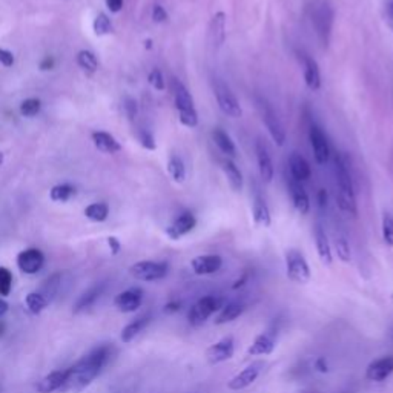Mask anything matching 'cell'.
Here are the masks:
<instances>
[{"label":"cell","mask_w":393,"mask_h":393,"mask_svg":"<svg viewBox=\"0 0 393 393\" xmlns=\"http://www.w3.org/2000/svg\"><path fill=\"white\" fill-rule=\"evenodd\" d=\"M77 63L83 71L86 72H95L98 70V60L94 52L83 49L77 54Z\"/></svg>","instance_id":"35"},{"label":"cell","mask_w":393,"mask_h":393,"mask_svg":"<svg viewBox=\"0 0 393 393\" xmlns=\"http://www.w3.org/2000/svg\"><path fill=\"white\" fill-rule=\"evenodd\" d=\"M309 140H311L315 162L318 164H326L330 157V146L326 134L323 132L318 125L311 126V130H309Z\"/></svg>","instance_id":"11"},{"label":"cell","mask_w":393,"mask_h":393,"mask_svg":"<svg viewBox=\"0 0 393 393\" xmlns=\"http://www.w3.org/2000/svg\"><path fill=\"white\" fill-rule=\"evenodd\" d=\"M93 141H94L95 148L98 151H102V153L116 154L118 153V151H122V145H120L118 140L114 137V135H111L108 132H103V131L93 132Z\"/></svg>","instance_id":"24"},{"label":"cell","mask_w":393,"mask_h":393,"mask_svg":"<svg viewBox=\"0 0 393 393\" xmlns=\"http://www.w3.org/2000/svg\"><path fill=\"white\" fill-rule=\"evenodd\" d=\"M139 140H140V143H141V146L146 148L148 151H154V149L157 148L155 140H154V137H153V134H151V132L146 131V130L139 131Z\"/></svg>","instance_id":"44"},{"label":"cell","mask_w":393,"mask_h":393,"mask_svg":"<svg viewBox=\"0 0 393 393\" xmlns=\"http://www.w3.org/2000/svg\"><path fill=\"white\" fill-rule=\"evenodd\" d=\"M59 287H60V274H54L51 275L47 282H45L40 287V291H37L39 293H42L45 298H47L49 303L52 301V298L56 297V293L59 292Z\"/></svg>","instance_id":"37"},{"label":"cell","mask_w":393,"mask_h":393,"mask_svg":"<svg viewBox=\"0 0 393 393\" xmlns=\"http://www.w3.org/2000/svg\"><path fill=\"white\" fill-rule=\"evenodd\" d=\"M236 353V343L232 337H224L218 339L217 343L210 344L206 349V360L209 364H222L224 361H229Z\"/></svg>","instance_id":"10"},{"label":"cell","mask_w":393,"mask_h":393,"mask_svg":"<svg viewBox=\"0 0 393 393\" xmlns=\"http://www.w3.org/2000/svg\"><path fill=\"white\" fill-rule=\"evenodd\" d=\"M3 330H5V324H3V323H0V337L3 335Z\"/></svg>","instance_id":"56"},{"label":"cell","mask_w":393,"mask_h":393,"mask_svg":"<svg viewBox=\"0 0 393 393\" xmlns=\"http://www.w3.org/2000/svg\"><path fill=\"white\" fill-rule=\"evenodd\" d=\"M218 311V301L214 297H203L189 309L187 320L194 328H199L205 324L210 316Z\"/></svg>","instance_id":"9"},{"label":"cell","mask_w":393,"mask_h":393,"mask_svg":"<svg viewBox=\"0 0 393 393\" xmlns=\"http://www.w3.org/2000/svg\"><path fill=\"white\" fill-rule=\"evenodd\" d=\"M153 19H154V22H157V24H162V22L168 20V13L164 11L163 6L155 5L154 10H153Z\"/></svg>","instance_id":"46"},{"label":"cell","mask_w":393,"mask_h":393,"mask_svg":"<svg viewBox=\"0 0 393 393\" xmlns=\"http://www.w3.org/2000/svg\"><path fill=\"white\" fill-rule=\"evenodd\" d=\"M85 215L89 218V220L102 223L108 218L109 215V206L107 203H93L85 209Z\"/></svg>","instance_id":"33"},{"label":"cell","mask_w":393,"mask_h":393,"mask_svg":"<svg viewBox=\"0 0 393 393\" xmlns=\"http://www.w3.org/2000/svg\"><path fill=\"white\" fill-rule=\"evenodd\" d=\"M42 102L39 98H26L20 105V114L24 117H34L40 112Z\"/></svg>","instance_id":"39"},{"label":"cell","mask_w":393,"mask_h":393,"mask_svg":"<svg viewBox=\"0 0 393 393\" xmlns=\"http://www.w3.org/2000/svg\"><path fill=\"white\" fill-rule=\"evenodd\" d=\"M112 31L111 19L105 13H100L94 20V33L95 36H105Z\"/></svg>","instance_id":"40"},{"label":"cell","mask_w":393,"mask_h":393,"mask_svg":"<svg viewBox=\"0 0 393 393\" xmlns=\"http://www.w3.org/2000/svg\"><path fill=\"white\" fill-rule=\"evenodd\" d=\"M334 245H335V251H337L338 259L341 260L343 263H350L352 261V251H350V245H349V241H347V238L344 236H341V233H338V236L335 237Z\"/></svg>","instance_id":"36"},{"label":"cell","mask_w":393,"mask_h":393,"mask_svg":"<svg viewBox=\"0 0 393 393\" xmlns=\"http://www.w3.org/2000/svg\"><path fill=\"white\" fill-rule=\"evenodd\" d=\"M52 68H54V59H52V57H47L40 63V70L42 71H48V70H52Z\"/></svg>","instance_id":"51"},{"label":"cell","mask_w":393,"mask_h":393,"mask_svg":"<svg viewBox=\"0 0 393 393\" xmlns=\"http://www.w3.org/2000/svg\"><path fill=\"white\" fill-rule=\"evenodd\" d=\"M223 171H224L226 178H228L229 186L236 192H240L241 189H243V176H241L237 164L228 158V160L223 162Z\"/></svg>","instance_id":"30"},{"label":"cell","mask_w":393,"mask_h":393,"mask_svg":"<svg viewBox=\"0 0 393 393\" xmlns=\"http://www.w3.org/2000/svg\"><path fill=\"white\" fill-rule=\"evenodd\" d=\"M109 353L111 350L108 346H100L89 355H86L85 358L75 362L70 369H65V381L59 392L79 393L83 389H86L88 385L100 375L102 369L107 366Z\"/></svg>","instance_id":"1"},{"label":"cell","mask_w":393,"mask_h":393,"mask_svg":"<svg viewBox=\"0 0 393 393\" xmlns=\"http://www.w3.org/2000/svg\"><path fill=\"white\" fill-rule=\"evenodd\" d=\"M107 5L111 13H118L123 8V0H107Z\"/></svg>","instance_id":"49"},{"label":"cell","mask_w":393,"mask_h":393,"mask_svg":"<svg viewBox=\"0 0 393 393\" xmlns=\"http://www.w3.org/2000/svg\"><path fill=\"white\" fill-rule=\"evenodd\" d=\"M385 20L393 31V0H389V3L385 5Z\"/></svg>","instance_id":"48"},{"label":"cell","mask_w":393,"mask_h":393,"mask_svg":"<svg viewBox=\"0 0 393 393\" xmlns=\"http://www.w3.org/2000/svg\"><path fill=\"white\" fill-rule=\"evenodd\" d=\"M252 214H254V220L256 224L261 226V228H269L272 223L270 210H269V206L266 205V201H264L261 196H255Z\"/></svg>","instance_id":"27"},{"label":"cell","mask_w":393,"mask_h":393,"mask_svg":"<svg viewBox=\"0 0 393 393\" xmlns=\"http://www.w3.org/2000/svg\"><path fill=\"white\" fill-rule=\"evenodd\" d=\"M75 194V189L71 185H57L51 189L52 201H68Z\"/></svg>","instance_id":"38"},{"label":"cell","mask_w":393,"mask_h":393,"mask_svg":"<svg viewBox=\"0 0 393 393\" xmlns=\"http://www.w3.org/2000/svg\"><path fill=\"white\" fill-rule=\"evenodd\" d=\"M381 231H383L384 243L390 246V247H393V215H390L387 213L383 215Z\"/></svg>","instance_id":"41"},{"label":"cell","mask_w":393,"mask_h":393,"mask_svg":"<svg viewBox=\"0 0 393 393\" xmlns=\"http://www.w3.org/2000/svg\"><path fill=\"white\" fill-rule=\"evenodd\" d=\"M146 48H151V40H146Z\"/></svg>","instance_id":"58"},{"label":"cell","mask_w":393,"mask_h":393,"mask_svg":"<svg viewBox=\"0 0 393 393\" xmlns=\"http://www.w3.org/2000/svg\"><path fill=\"white\" fill-rule=\"evenodd\" d=\"M108 243H109V247H111V252L112 254H118L120 251V243H118V240L116 237H109L108 238Z\"/></svg>","instance_id":"50"},{"label":"cell","mask_w":393,"mask_h":393,"mask_svg":"<svg viewBox=\"0 0 393 393\" xmlns=\"http://www.w3.org/2000/svg\"><path fill=\"white\" fill-rule=\"evenodd\" d=\"M315 245L321 263L326 264V266H330L332 261H334V255H332V246L329 243L326 231H324L321 226H316L315 228Z\"/></svg>","instance_id":"21"},{"label":"cell","mask_w":393,"mask_h":393,"mask_svg":"<svg viewBox=\"0 0 393 393\" xmlns=\"http://www.w3.org/2000/svg\"><path fill=\"white\" fill-rule=\"evenodd\" d=\"M286 274L291 282L297 284H307L312 278L311 268L305 255L297 249H291L286 254Z\"/></svg>","instance_id":"5"},{"label":"cell","mask_w":393,"mask_h":393,"mask_svg":"<svg viewBox=\"0 0 393 393\" xmlns=\"http://www.w3.org/2000/svg\"><path fill=\"white\" fill-rule=\"evenodd\" d=\"M213 88H214V95L217 98L218 107H220V109L224 112V114L232 118L241 117L243 111H241L240 102H238L237 95L232 93V89L228 83L223 82L222 79H214Z\"/></svg>","instance_id":"7"},{"label":"cell","mask_w":393,"mask_h":393,"mask_svg":"<svg viewBox=\"0 0 393 393\" xmlns=\"http://www.w3.org/2000/svg\"><path fill=\"white\" fill-rule=\"evenodd\" d=\"M168 172L174 181H177V183H183L186 178V168H185L183 160H181V158L177 155H171L169 162H168Z\"/></svg>","instance_id":"32"},{"label":"cell","mask_w":393,"mask_h":393,"mask_svg":"<svg viewBox=\"0 0 393 393\" xmlns=\"http://www.w3.org/2000/svg\"><path fill=\"white\" fill-rule=\"evenodd\" d=\"M260 364H251L245 367L241 372H238L236 376H232L228 381V389L233 392L247 389L249 385H252L256 381V378L260 376Z\"/></svg>","instance_id":"17"},{"label":"cell","mask_w":393,"mask_h":393,"mask_svg":"<svg viewBox=\"0 0 393 393\" xmlns=\"http://www.w3.org/2000/svg\"><path fill=\"white\" fill-rule=\"evenodd\" d=\"M289 171L295 180H298L303 183V181L309 180L312 176V169H311V164L306 160V158L301 155L300 153H292L289 157Z\"/></svg>","instance_id":"20"},{"label":"cell","mask_w":393,"mask_h":393,"mask_svg":"<svg viewBox=\"0 0 393 393\" xmlns=\"http://www.w3.org/2000/svg\"><path fill=\"white\" fill-rule=\"evenodd\" d=\"M172 94L181 125H185L186 128H195L199 125V114H196L191 93L180 80L172 79Z\"/></svg>","instance_id":"3"},{"label":"cell","mask_w":393,"mask_h":393,"mask_svg":"<svg viewBox=\"0 0 393 393\" xmlns=\"http://www.w3.org/2000/svg\"><path fill=\"white\" fill-rule=\"evenodd\" d=\"M25 303H26L28 311L34 314V315H37V314H40L42 311L47 309V306L49 305V301L39 292H29L26 295V298H25Z\"/></svg>","instance_id":"31"},{"label":"cell","mask_w":393,"mask_h":393,"mask_svg":"<svg viewBox=\"0 0 393 393\" xmlns=\"http://www.w3.org/2000/svg\"><path fill=\"white\" fill-rule=\"evenodd\" d=\"M149 83L151 86L157 91H163L164 89V79H163V74L160 70H153L149 74Z\"/></svg>","instance_id":"43"},{"label":"cell","mask_w":393,"mask_h":393,"mask_svg":"<svg viewBox=\"0 0 393 393\" xmlns=\"http://www.w3.org/2000/svg\"><path fill=\"white\" fill-rule=\"evenodd\" d=\"M275 349V339L269 334H260L254 339V343L249 346L247 355L249 357H266Z\"/></svg>","instance_id":"22"},{"label":"cell","mask_w":393,"mask_h":393,"mask_svg":"<svg viewBox=\"0 0 393 393\" xmlns=\"http://www.w3.org/2000/svg\"><path fill=\"white\" fill-rule=\"evenodd\" d=\"M318 205L321 208H326L328 206V194L324 189H320V192H318Z\"/></svg>","instance_id":"52"},{"label":"cell","mask_w":393,"mask_h":393,"mask_svg":"<svg viewBox=\"0 0 393 393\" xmlns=\"http://www.w3.org/2000/svg\"><path fill=\"white\" fill-rule=\"evenodd\" d=\"M316 367H318L320 372H328V364H324V360L320 358L318 361H316Z\"/></svg>","instance_id":"55"},{"label":"cell","mask_w":393,"mask_h":393,"mask_svg":"<svg viewBox=\"0 0 393 393\" xmlns=\"http://www.w3.org/2000/svg\"><path fill=\"white\" fill-rule=\"evenodd\" d=\"M255 154H256V163H259V171L261 180L270 183L274 180V163H272V158L268 148L264 146L263 141H256L255 145Z\"/></svg>","instance_id":"19"},{"label":"cell","mask_w":393,"mask_h":393,"mask_svg":"<svg viewBox=\"0 0 393 393\" xmlns=\"http://www.w3.org/2000/svg\"><path fill=\"white\" fill-rule=\"evenodd\" d=\"M287 187H289V194L292 196L295 209H297L301 215H306L309 210H311V200H309V195L303 183L289 176L287 177Z\"/></svg>","instance_id":"16"},{"label":"cell","mask_w":393,"mask_h":393,"mask_svg":"<svg viewBox=\"0 0 393 393\" xmlns=\"http://www.w3.org/2000/svg\"><path fill=\"white\" fill-rule=\"evenodd\" d=\"M141 303H143V291L140 287H131V289L120 292L114 300L117 311L123 314H131L139 311Z\"/></svg>","instance_id":"13"},{"label":"cell","mask_w":393,"mask_h":393,"mask_svg":"<svg viewBox=\"0 0 393 393\" xmlns=\"http://www.w3.org/2000/svg\"><path fill=\"white\" fill-rule=\"evenodd\" d=\"M303 66H305V80L307 88L311 91H318L321 88V74L316 60L309 56H305Z\"/></svg>","instance_id":"23"},{"label":"cell","mask_w":393,"mask_h":393,"mask_svg":"<svg viewBox=\"0 0 393 393\" xmlns=\"http://www.w3.org/2000/svg\"><path fill=\"white\" fill-rule=\"evenodd\" d=\"M0 65L10 68L14 65V54L8 49L0 48Z\"/></svg>","instance_id":"45"},{"label":"cell","mask_w":393,"mask_h":393,"mask_svg":"<svg viewBox=\"0 0 393 393\" xmlns=\"http://www.w3.org/2000/svg\"><path fill=\"white\" fill-rule=\"evenodd\" d=\"M191 268L195 275H200V277L213 275L223 268V259L220 255H215V254L199 255V256H195V259H192Z\"/></svg>","instance_id":"15"},{"label":"cell","mask_w":393,"mask_h":393,"mask_svg":"<svg viewBox=\"0 0 393 393\" xmlns=\"http://www.w3.org/2000/svg\"><path fill=\"white\" fill-rule=\"evenodd\" d=\"M8 312V303H6V301H3L2 298H0V318H2V316Z\"/></svg>","instance_id":"54"},{"label":"cell","mask_w":393,"mask_h":393,"mask_svg":"<svg viewBox=\"0 0 393 393\" xmlns=\"http://www.w3.org/2000/svg\"><path fill=\"white\" fill-rule=\"evenodd\" d=\"M3 160H5V157H3V153H0V166H2V163H3Z\"/></svg>","instance_id":"57"},{"label":"cell","mask_w":393,"mask_h":393,"mask_svg":"<svg viewBox=\"0 0 393 393\" xmlns=\"http://www.w3.org/2000/svg\"><path fill=\"white\" fill-rule=\"evenodd\" d=\"M102 291H103L102 286H95V287H93V289L86 291V292L83 293L82 297L79 298L77 303H75V309H74V311H75V312H80V311H83V309L93 306V305L95 303V301L98 300V297H100Z\"/></svg>","instance_id":"34"},{"label":"cell","mask_w":393,"mask_h":393,"mask_svg":"<svg viewBox=\"0 0 393 393\" xmlns=\"http://www.w3.org/2000/svg\"><path fill=\"white\" fill-rule=\"evenodd\" d=\"M213 140L217 145V148L220 149L223 154H226L228 157L237 155L236 143H233L229 135L226 134L223 130H220V128H215V130L213 131Z\"/></svg>","instance_id":"28"},{"label":"cell","mask_w":393,"mask_h":393,"mask_svg":"<svg viewBox=\"0 0 393 393\" xmlns=\"http://www.w3.org/2000/svg\"><path fill=\"white\" fill-rule=\"evenodd\" d=\"M393 373V355H385L373 360L366 369V378L369 381L383 383Z\"/></svg>","instance_id":"14"},{"label":"cell","mask_w":393,"mask_h":393,"mask_svg":"<svg viewBox=\"0 0 393 393\" xmlns=\"http://www.w3.org/2000/svg\"><path fill=\"white\" fill-rule=\"evenodd\" d=\"M125 111H126L128 117L134 118L135 114H137V103H135V100H132V98H126V102H125Z\"/></svg>","instance_id":"47"},{"label":"cell","mask_w":393,"mask_h":393,"mask_svg":"<svg viewBox=\"0 0 393 393\" xmlns=\"http://www.w3.org/2000/svg\"><path fill=\"white\" fill-rule=\"evenodd\" d=\"M334 17H335V13L326 0H318V2H315L311 6L312 25L324 45L329 43L330 34H332V26H334Z\"/></svg>","instance_id":"4"},{"label":"cell","mask_w":393,"mask_h":393,"mask_svg":"<svg viewBox=\"0 0 393 393\" xmlns=\"http://www.w3.org/2000/svg\"><path fill=\"white\" fill-rule=\"evenodd\" d=\"M45 264V255L42 251L36 247L25 249L17 255V266L19 269L28 275H34L39 272Z\"/></svg>","instance_id":"12"},{"label":"cell","mask_w":393,"mask_h":393,"mask_svg":"<svg viewBox=\"0 0 393 393\" xmlns=\"http://www.w3.org/2000/svg\"><path fill=\"white\" fill-rule=\"evenodd\" d=\"M149 321H151V316L145 315V316H140V318L134 320L132 323L128 324V326L122 330V341L123 343H131L135 337L140 335L141 332L148 328Z\"/></svg>","instance_id":"29"},{"label":"cell","mask_w":393,"mask_h":393,"mask_svg":"<svg viewBox=\"0 0 393 393\" xmlns=\"http://www.w3.org/2000/svg\"><path fill=\"white\" fill-rule=\"evenodd\" d=\"M168 263L164 261H139L130 268V274L139 282L153 283L168 275Z\"/></svg>","instance_id":"8"},{"label":"cell","mask_w":393,"mask_h":393,"mask_svg":"<svg viewBox=\"0 0 393 393\" xmlns=\"http://www.w3.org/2000/svg\"><path fill=\"white\" fill-rule=\"evenodd\" d=\"M195 224H196L195 215L192 213H183L172 222L169 228L166 229V233H168L169 238L178 240L181 237L187 236V233L195 228Z\"/></svg>","instance_id":"18"},{"label":"cell","mask_w":393,"mask_h":393,"mask_svg":"<svg viewBox=\"0 0 393 393\" xmlns=\"http://www.w3.org/2000/svg\"><path fill=\"white\" fill-rule=\"evenodd\" d=\"M65 381V370H54L49 375L43 376L42 380L37 383L36 389L39 393H52L59 392Z\"/></svg>","instance_id":"25"},{"label":"cell","mask_w":393,"mask_h":393,"mask_svg":"<svg viewBox=\"0 0 393 393\" xmlns=\"http://www.w3.org/2000/svg\"><path fill=\"white\" fill-rule=\"evenodd\" d=\"M13 287V274L10 269L0 268V295L8 297Z\"/></svg>","instance_id":"42"},{"label":"cell","mask_w":393,"mask_h":393,"mask_svg":"<svg viewBox=\"0 0 393 393\" xmlns=\"http://www.w3.org/2000/svg\"><path fill=\"white\" fill-rule=\"evenodd\" d=\"M180 309V303H177V301H172V303H168L164 306V312L166 314H174V312H177Z\"/></svg>","instance_id":"53"},{"label":"cell","mask_w":393,"mask_h":393,"mask_svg":"<svg viewBox=\"0 0 393 393\" xmlns=\"http://www.w3.org/2000/svg\"><path fill=\"white\" fill-rule=\"evenodd\" d=\"M335 177H337V187H338L337 203L339 209L352 217H357L358 208H357V196H355L352 176L349 168H347V164L339 155H337L335 158Z\"/></svg>","instance_id":"2"},{"label":"cell","mask_w":393,"mask_h":393,"mask_svg":"<svg viewBox=\"0 0 393 393\" xmlns=\"http://www.w3.org/2000/svg\"><path fill=\"white\" fill-rule=\"evenodd\" d=\"M256 108H259L263 123L266 125L272 140H274L278 146H283L286 141V130L274 108L270 107L268 100H264L261 97L256 98Z\"/></svg>","instance_id":"6"},{"label":"cell","mask_w":393,"mask_h":393,"mask_svg":"<svg viewBox=\"0 0 393 393\" xmlns=\"http://www.w3.org/2000/svg\"><path fill=\"white\" fill-rule=\"evenodd\" d=\"M243 311H245L243 305L237 303V301H231V303L220 309V312H218V315L215 316V324L217 326H223V324L236 321L238 316H241V314H243Z\"/></svg>","instance_id":"26"}]
</instances>
